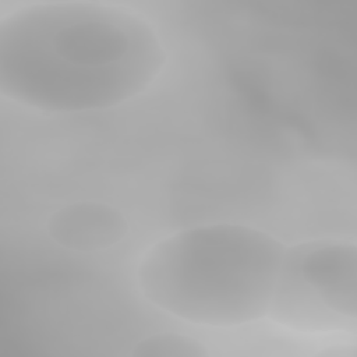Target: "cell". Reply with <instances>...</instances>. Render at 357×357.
I'll return each mask as SVG.
<instances>
[{"label": "cell", "mask_w": 357, "mask_h": 357, "mask_svg": "<svg viewBox=\"0 0 357 357\" xmlns=\"http://www.w3.org/2000/svg\"><path fill=\"white\" fill-rule=\"evenodd\" d=\"M131 354L141 357H205L211 356L212 351L204 339L192 333L158 331L135 340Z\"/></svg>", "instance_id": "cell-5"}, {"label": "cell", "mask_w": 357, "mask_h": 357, "mask_svg": "<svg viewBox=\"0 0 357 357\" xmlns=\"http://www.w3.org/2000/svg\"><path fill=\"white\" fill-rule=\"evenodd\" d=\"M266 321L303 337L354 333L356 241L321 236L287 244Z\"/></svg>", "instance_id": "cell-3"}, {"label": "cell", "mask_w": 357, "mask_h": 357, "mask_svg": "<svg viewBox=\"0 0 357 357\" xmlns=\"http://www.w3.org/2000/svg\"><path fill=\"white\" fill-rule=\"evenodd\" d=\"M287 243L247 222L215 220L176 229L141 254L134 284L159 314L206 331L265 322Z\"/></svg>", "instance_id": "cell-2"}, {"label": "cell", "mask_w": 357, "mask_h": 357, "mask_svg": "<svg viewBox=\"0 0 357 357\" xmlns=\"http://www.w3.org/2000/svg\"><path fill=\"white\" fill-rule=\"evenodd\" d=\"M166 39L144 11L109 1H29L0 17V95L42 114L116 109L165 74Z\"/></svg>", "instance_id": "cell-1"}, {"label": "cell", "mask_w": 357, "mask_h": 357, "mask_svg": "<svg viewBox=\"0 0 357 357\" xmlns=\"http://www.w3.org/2000/svg\"><path fill=\"white\" fill-rule=\"evenodd\" d=\"M46 237L73 254H99L119 247L131 233L127 213L100 199H78L54 208L45 219Z\"/></svg>", "instance_id": "cell-4"}]
</instances>
